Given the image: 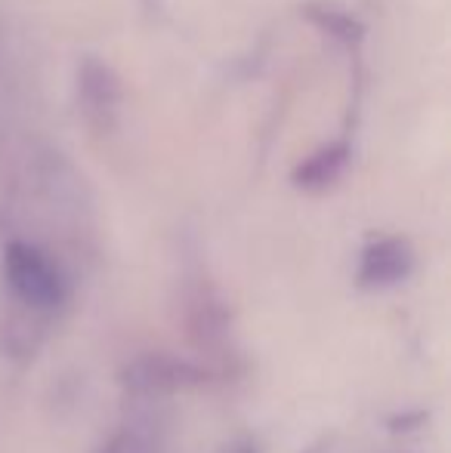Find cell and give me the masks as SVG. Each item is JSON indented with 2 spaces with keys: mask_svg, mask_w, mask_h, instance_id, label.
Instances as JSON below:
<instances>
[{
  "mask_svg": "<svg viewBox=\"0 0 451 453\" xmlns=\"http://www.w3.org/2000/svg\"><path fill=\"white\" fill-rule=\"evenodd\" d=\"M415 269V253L402 238H377L365 247L359 263V284L368 290H384L405 280Z\"/></svg>",
  "mask_w": 451,
  "mask_h": 453,
  "instance_id": "2",
  "label": "cell"
},
{
  "mask_svg": "<svg viewBox=\"0 0 451 453\" xmlns=\"http://www.w3.org/2000/svg\"><path fill=\"white\" fill-rule=\"evenodd\" d=\"M241 453H253V450H241Z\"/></svg>",
  "mask_w": 451,
  "mask_h": 453,
  "instance_id": "4",
  "label": "cell"
},
{
  "mask_svg": "<svg viewBox=\"0 0 451 453\" xmlns=\"http://www.w3.org/2000/svg\"><path fill=\"white\" fill-rule=\"evenodd\" d=\"M4 272L10 280L12 293L31 309H56L66 299V284L56 265L43 257L37 247L28 244H10L4 257Z\"/></svg>",
  "mask_w": 451,
  "mask_h": 453,
  "instance_id": "1",
  "label": "cell"
},
{
  "mask_svg": "<svg viewBox=\"0 0 451 453\" xmlns=\"http://www.w3.org/2000/svg\"><path fill=\"white\" fill-rule=\"evenodd\" d=\"M343 167V149H331V151H319L313 161H307L297 173V182L309 185V188H319V185H328L334 176L340 173Z\"/></svg>",
  "mask_w": 451,
  "mask_h": 453,
  "instance_id": "3",
  "label": "cell"
}]
</instances>
